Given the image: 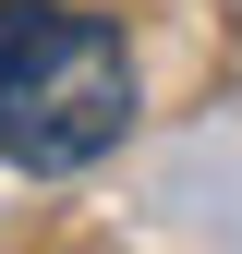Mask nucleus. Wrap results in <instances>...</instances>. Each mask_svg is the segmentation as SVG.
Returning <instances> with one entry per match:
<instances>
[{"label": "nucleus", "instance_id": "f257e3e1", "mask_svg": "<svg viewBox=\"0 0 242 254\" xmlns=\"http://www.w3.org/2000/svg\"><path fill=\"white\" fill-rule=\"evenodd\" d=\"M133 49L109 12L73 0H0V157L37 182H73L133 133Z\"/></svg>", "mask_w": 242, "mask_h": 254}]
</instances>
